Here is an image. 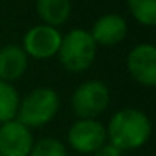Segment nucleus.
I'll return each instance as SVG.
<instances>
[{
    "instance_id": "1",
    "label": "nucleus",
    "mask_w": 156,
    "mask_h": 156,
    "mask_svg": "<svg viewBox=\"0 0 156 156\" xmlns=\"http://www.w3.org/2000/svg\"><path fill=\"white\" fill-rule=\"evenodd\" d=\"M106 136L109 144L119 151H131L146 144L151 136V121L136 108H124L111 116L106 126Z\"/></svg>"
},
{
    "instance_id": "2",
    "label": "nucleus",
    "mask_w": 156,
    "mask_h": 156,
    "mask_svg": "<svg viewBox=\"0 0 156 156\" xmlns=\"http://www.w3.org/2000/svg\"><path fill=\"white\" fill-rule=\"evenodd\" d=\"M61 108L59 94L51 87H37L20 99L17 111V121L32 128H42L57 116Z\"/></svg>"
},
{
    "instance_id": "3",
    "label": "nucleus",
    "mask_w": 156,
    "mask_h": 156,
    "mask_svg": "<svg viewBox=\"0 0 156 156\" xmlns=\"http://www.w3.org/2000/svg\"><path fill=\"white\" fill-rule=\"evenodd\" d=\"M98 52V45L92 41L89 30L86 29H72L62 35L59 47V61L62 67L69 72H84L92 66Z\"/></svg>"
},
{
    "instance_id": "4",
    "label": "nucleus",
    "mask_w": 156,
    "mask_h": 156,
    "mask_svg": "<svg viewBox=\"0 0 156 156\" xmlns=\"http://www.w3.org/2000/svg\"><path fill=\"white\" fill-rule=\"evenodd\" d=\"M111 92L102 81L91 79L76 87L71 98V106L79 119H96L109 106Z\"/></svg>"
},
{
    "instance_id": "5",
    "label": "nucleus",
    "mask_w": 156,
    "mask_h": 156,
    "mask_svg": "<svg viewBox=\"0 0 156 156\" xmlns=\"http://www.w3.org/2000/svg\"><path fill=\"white\" fill-rule=\"evenodd\" d=\"M67 141L74 151L92 154L108 143L106 126L98 119H77L69 128Z\"/></svg>"
},
{
    "instance_id": "6",
    "label": "nucleus",
    "mask_w": 156,
    "mask_h": 156,
    "mask_svg": "<svg viewBox=\"0 0 156 156\" xmlns=\"http://www.w3.org/2000/svg\"><path fill=\"white\" fill-rule=\"evenodd\" d=\"M62 42V34L59 29L45 24H39L30 27L24 35L20 47L27 54V57H34L37 61L51 59L57 55Z\"/></svg>"
},
{
    "instance_id": "7",
    "label": "nucleus",
    "mask_w": 156,
    "mask_h": 156,
    "mask_svg": "<svg viewBox=\"0 0 156 156\" xmlns=\"http://www.w3.org/2000/svg\"><path fill=\"white\" fill-rule=\"evenodd\" d=\"M128 72L138 84L153 87L156 84V49L153 44H138L126 59Z\"/></svg>"
},
{
    "instance_id": "8",
    "label": "nucleus",
    "mask_w": 156,
    "mask_h": 156,
    "mask_svg": "<svg viewBox=\"0 0 156 156\" xmlns=\"http://www.w3.org/2000/svg\"><path fill=\"white\" fill-rule=\"evenodd\" d=\"M34 143L32 131L17 119L0 124V156H29Z\"/></svg>"
},
{
    "instance_id": "9",
    "label": "nucleus",
    "mask_w": 156,
    "mask_h": 156,
    "mask_svg": "<svg viewBox=\"0 0 156 156\" xmlns=\"http://www.w3.org/2000/svg\"><path fill=\"white\" fill-rule=\"evenodd\" d=\"M91 37L96 45L102 47H112L119 44L128 34V24L118 14H106L94 22L91 29Z\"/></svg>"
},
{
    "instance_id": "10",
    "label": "nucleus",
    "mask_w": 156,
    "mask_h": 156,
    "mask_svg": "<svg viewBox=\"0 0 156 156\" xmlns=\"http://www.w3.org/2000/svg\"><path fill=\"white\" fill-rule=\"evenodd\" d=\"M29 57L24 49L17 44H10L0 49V81L10 84L25 74Z\"/></svg>"
},
{
    "instance_id": "11",
    "label": "nucleus",
    "mask_w": 156,
    "mask_h": 156,
    "mask_svg": "<svg viewBox=\"0 0 156 156\" xmlns=\"http://www.w3.org/2000/svg\"><path fill=\"white\" fill-rule=\"evenodd\" d=\"M35 9L39 17L42 19V24L57 29L59 25L67 22L72 4L71 0H35Z\"/></svg>"
},
{
    "instance_id": "12",
    "label": "nucleus",
    "mask_w": 156,
    "mask_h": 156,
    "mask_svg": "<svg viewBox=\"0 0 156 156\" xmlns=\"http://www.w3.org/2000/svg\"><path fill=\"white\" fill-rule=\"evenodd\" d=\"M20 96L17 89L9 82L0 81V124L17 118Z\"/></svg>"
},
{
    "instance_id": "13",
    "label": "nucleus",
    "mask_w": 156,
    "mask_h": 156,
    "mask_svg": "<svg viewBox=\"0 0 156 156\" xmlns=\"http://www.w3.org/2000/svg\"><path fill=\"white\" fill-rule=\"evenodd\" d=\"M128 9L138 24L146 27L156 24V0H128Z\"/></svg>"
},
{
    "instance_id": "14",
    "label": "nucleus",
    "mask_w": 156,
    "mask_h": 156,
    "mask_svg": "<svg viewBox=\"0 0 156 156\" xmlns=\"http://www.w3.org/2000/svg\"><path fill=\"white\" fill-rule=\"evenodd\" d=\"M29 156H67V149L59 139L42 138L34 143Z\"/></svg>"
},
{
    "instance_id": "15",
    "label": "nucleus",
    "mask_w": 156,
    "mask_h": 156,
    "mask_svg": "<svg viewBox=\"0 0 156 156\" xmlns=\"http://www.w3.org/2000/svg\"><path fill=\"white\" fill-rule=\"evenodd\" d=\"M92 156H122V151H119V149L114 148L112 144L106 143L102 148H99L96 153H92Z\"/></svg>"
}]
</instances>
